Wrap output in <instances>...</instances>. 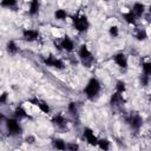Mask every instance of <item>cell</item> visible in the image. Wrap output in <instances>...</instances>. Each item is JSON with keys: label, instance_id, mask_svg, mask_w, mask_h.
<instances>
[{"label": "cell", "instance_id": "cell-17", "mask_svg": "<svg viewBox=\"0 0 151 151\" xmlns=\"http://www.w3.org/2000/svg\"><path fill=\"white\" fill-rule=\"evenodd\" d=\"M13 116L15 117V118H18L19 120H22V119H27V118H31V116L27 113V111L22 107V106H17L15 109H14V111H13Z\"/></svg>", "mask_w": 151, "mask_h": 151}, {"label": "cell", "instance_id": "cell-35", "mask_svg": "<svg viewBox=\"0 0 151 151\" xmlns=\"http://www.w3.org/2000/svg\"><path fill=\"white\" fill-rule=\"evenodd\" d=\"M104 1H109V0H104Z\"/></svg>", "mask_w": 151, "mask_h": 151}, {"label": "cell", "instance_id": "cell-10", "mask_svg": "<svg viewBox=\"0 0 151 151\" xmlns=\"http://www.w3.org/2000/svg\"><path fill=\"white\" fill-rule=\"evenodd\" d=\"M83 137L86 140V143L91 146H97L98 145V137L94 134V131L91 127H84L83 129Z\"/></svg>", "mask_w": 151, "mask_h": 151}, {"label": "cell", "instance_id": "cell-34", "mask_svg": "<svg viewBox=\"0 0 151 151\" xmlns=\"http://www.w3.org/2000/svg\"><path fill=\"white\" fill-rule=\"evenodd\" d=\"M150 138H151V131H150Z\"/></svg>", "mask_w": 151, "mask_h": 151}, {"label": "cell", "instance_id": "cell-22", "mask_svg": "<svg viewBox=\"0 0 151 151\" xmlns=\"http://www.w3.org/2000/svg\"><path fill=\"white\" fill-rule=\"evenodd\" d=\"M114 91L122 94H125L126 92V83L124 80H117L116 85H114Z\"/></svg>", "mask_w": 151, "mask_h": 151}, {"label": "cell", "instance_id": "cell-24", "mask_svg": "<svg viewBox=\"0 0 151 151\" xmlns=\"http://www.w3.org/2000/svg\"><path fill=\"white\" fill-rule=\"evenodd\" d=\"M67 112L72 116V117H77L78 116V106L76 101H70L67 104Z\"/></svg>", "mask_w": 151, "mask_h": 151}, {"label": "cell", "instance_id": "cell-30", "mask_svg": "<svg viewBox=\"0 0 151 151\" xmlns=\"http://www.w3.org/2000/svg\"><path fill=\"white\" fill-rule=\"evenodd\" d=\"M78 149H79V145H78L77 143H72V142L67 143V150H71V151H76V150H78Z\"/></svg>", "mask_w": 151, "mask_h": 151}, {"label": "cell", "instance_id": "cell-19", "mask_svg": "<svg viewBox=\"0 0 151 151\" xmlns=\"http://www.w3.org/2000/svg\"><path fill=\"white\" fill-rule=\"evenodd\" d=\"M53 17H54V19L58 20V21H64V20H66V19L68 18V13H67V11L64 9V8H58V9L54 11Z\"/></svg>", "mask_w": 151, "mask_h": 151}, {"label": "cell", "instance_id": "cell-20", "mask_svg": "<svg viewBox=\"0 0 151 151\" xmlns=\"http://www.w3.org/2000/svg\"><path fill=\"white\" fill-rule=\"evenodd\" d=\"M52 146L57 150H67V143L63 138H54L52 140Z\"/></svg>", "mask_w": 151, "mask_h": 151}, {"label": "cell", "instance_id": "cell-15", "mask_svg": "<svg viewBox=\"0 0 151 151\" xmlns=\"http://www.w3.org/2000/svg\"><path fill=\"white\" fill-rule=\"evenodd\" d=\"M122 18L124 19V21L127 24V25H131V26H136L137 24V17L133 14V12L131 9L126 11V12H123L122 13Z\"/></svg>", "mask_w": 151, "mask_h": 151}, {"label": "cell", "instance_id": "cell-28", "mask_svg": "<svg viewBox=\"0 0 151 151\" xmlns=\"http://www.w3.org/2000/svg\"><path fill=\"white\" fill-rule=\"evenodd\" d=\"M150 78H151V77H149V76H146V74H144V73H142V74H140V84H142L143 86H147L149 83H150Z\"/></svg>", "mask_w": 151, "mask_h": 151}, {"label": "cell", "instance_id": "cell-7", "mask_svg": "<svg viewBox=\"0 0 151 151\" xmlns=\"http://www.w3.org/2000/svg\"><path fill=\"white\" fill-rule=\"evenodd\" d=\"M126 123L130 126V129L134 132H138L140 130V127L143 126V117L139 113H130L129 117L126 118Z\"/></svg>", "mask_w": 151, "mask_h": 151}, {"label": "cell", "instance_id": "cell-8", "mask_svg": "<svg viewBox=\"0 0 151 151\" xmlns=\"http://www.w3.org/2000/svg\"><path fill=\"white\" fill-rule=\"evenodd\" d=\"M40 32L35 28H24L21 31V38L26 42H34L39 39Z\"/></svg>", "mask_w": 151, "mask_h": 151}, {"label": "cell", "instance_id": "cell-32", "mask_svg": "<svg viewBox=\"0 0 151 151\" xmlns=\"http://www.w3.org/2000/svg\"><path fill=\"white\" fill-rule=\"evenodd\" d=\"M147 12H149V13H150V14H151V4H150V5H149V8H147Z\"/></svg>", "mask_w": 151, "mask_h": 151}, {"label": "cell", "instance_id": "cell-6", "mask_svg": "<svg viewBox=\"0 0 151 151\" xmlns=\"http://www.w3.org/2000/svg\"><path fill=\"white\" fill-rule=\"evenodd\" d=\"M54 46H55V48H58L60 51H66L68 53H71L76 50V44H74L73 39L71 37H68L67 34H65L59 40V44H54Z\"/></svg>", "mask_w": 151, "mask_h": 151}, {"label": "cell", "instance_id": "cell-4", "mask_svg": "<svg viewBox=\"0 0 151 151\" xmlns=\"http://www.w3.org/2000/svg\"><path fill=\"white\" fill-rule=\"evenodd\" d=\"M77 54H78V59L81 63L83 66L85 67H91L93 61H94V57L91 52V50L88 48V46L86 44H81L78 50H77Z\"/></svg>", "mask_w": 151, "mask_h": 151}, {"label": "cell", "instance_id": "cell-16", "mask_svg": "<svg viewBox=\"0 0 151 151\" xmlns=\"http://www.w3.org/2000/svg\"><path fill=\"white\" fill-rule=\"evenodd\" d=\"M123 103H125V99H124V94L122 93H118V92H113L111 98H110V104L112 106H119L122 105Z\"/></svg>", "mask_w": 151, "mask_h": 151}, {"label": "cell", "instance_id": "cell-26", "mask_svg": "<svg viewBox=\"0 0 151 151\" xmlns=\"http://www.w3.org/2000/svg\"><path fill=\"white\" fill-rule=\"evenodd\" d=\"M134 38H136L138 41H145V40L147 39V33H146L145 29L138 28V29L136 31V33H134Z\"/></svg>", "mask_w": 151, "mask_h": 151}, {"label": "cell", "instance_id": "cell-9", "mask_svg": "<svg viewBox=\"0 0 151 151\" xmlns=\"http://www.w3.org/2000/svg\"><path fill=\"white\" fill-rule=\"evenodd\" d=\"M113 63L122 70H127L129 67V57L124 52H117L112 55Z\"/></svg>", "mask_w": 151, "mask_h": 151}, {"label": "cell", "instance_id": "cell-5", "mask_svg": "<svg viewBox=\"0 0 151 151\" xmlns=\"http://www.w3.org/2000/svg\"><path fill=\"white\" fill-rule=\"evenodd\" d=\"M42 63H44L46 66L52 67V68H55V70H58V71L65 70V67H66V64L64 63V60L60 59V58H58V57H55V55H53V54H50V55L45 57V58L42 59Z\"/></svg>", "mask_w": 151, "mask_h": 151}, {"label": "cell", "instance_id": "cell-14", "mask_svg": "<svg viewBox=\"0 0 151 151\" xmlns=\"http://www.w3.org/2000/svg\"><path fill=\"white\" fill-rule=\"evenodd\" d=\"M40 11V1L39 0H28V15L35 17Z\"/></svg>", "mask_w": 151, "mask_h": 151}, {"label": "cell", "instance_id": "cell-23", "mask_svg": "<svg viewBox=\"0 0 151 151\" xmlns=\"http://www.w3.org/2000/svg\"><path fill=\"white\" fill-rule=\"evenodd\" d=\"M142 71L144 74L151 77V59H146L142 63Z\"/></svg>", "mask_w": 151, "mask_h": 151}, {"label": "cell", "instance_id": "cell-18", "mask_svg": "<svg viewBox=\"0 0 151 151\" xmlns=\"http://www.w3.org/2000/svg\"><path fill=\"white\" fill-rule=\"evenodd\" d=\"M6 51H7L8 54L14 55V54H17L19 52V46L14 40H8L6 42Z\"/></svg>", "mask_w": 151, "mask_h": 151}, {"label": "cell", "instance_id": "cell-2", "mask_svg": "<svg viewBox=\"0 0 151 151\" xmlns=\"http://www.w3.org/2000/svg\"><path fill=\"white\" fill-rule=\"evenodd\" d=\"M71 21H72V26L73 28L78 32V33H85L88 31L90 28V21L88 18L85 13L83 12H78L76 14H73L71 17Z\"/></svg>", "mask_w": 151, "mask_h": 151}, {"label": "cell", "instance_id": "cell-12", "mask_svg": "<svg viewBox=\"0 0 151 151\" xmlns=\"http://www.w3.org/2000/svg\"><path fill=\"white\" fill-rule=\"evenodd\" d=\"M51 123H52L55 127H58V129H60V130H64V129H66V126H67V119H66V117H65L64 113H55V114L51 118Z\"/></svg>", "mask_w": 151, "mask_h": 151}, {"label": "cell", "instance_id": "cell-33", "mask_svg": "<svg viewBox=\"0 0 151 151\" xmlns=\"http://www.w3.org/2000/svg\"><path fill=\"white\" fill-rule=\"evenodd\" d=\"M149 101L151 103V93H150V96H149Z\"/></svg>", "mask_w": 151, "mask_h": 151}, {"label": "cell", "instance_id": "cell-11", "mask_svg": "<svg viewBox=\"0 0 151 151\" xmlns=\"http://www.w3.org/2000/svg\"><path fill=\"white\" fill-rule=\"evenodd\" d=\"M28 101H29L32 105L37 106L42 113H45V114H50V113H51V107H50V104H48L47 101H45V100H42V99H39V98H37V97L28 99Z\"/></svg>", "mask_w": 151, "mask_h": 151}, {"label": "cell", "instance_id": "cell-3", "mask_svg": "<svg viewBox=\"0 0 151 151\" xmlns=\"http://www.w3.org/2000/svg\"><path fill=\"white\" fill-rule=\"evenodd\" d=\"M2 120H4V125L6 127V131L8 132L9 136L14 137V136H19L24 132V129H22V125H21L20 120L18 118H15L14 116L13 117H7V118L2 117Z\"/></svg>", "mask_w": 151, "mask_h": 151}, {"label": "cell", "instance_id": "cell-29", "mask_svg": "<svg viewBox=\"0 0 151 151\" xmlns=\"http://www.w3.org/2000/svg\"><path fill=\"white\" fill-rule=\"evenodd\" d=\"M7 99H8V92L4 91V92L1 93V96H0V104H1V105H5V104L7 103Z\"/></svg>", "mask_w": 151, "mask_h": 151}, {"label": "cell", "instance_id": "cell-27", "mask_svg": "<svg viewBox=\"0 0 151 151\" xmlns=\"http://www.w3.org/2000/svg\"><path fill=\"white\" fill-rule=\"evenodd\" d=\"M109 35L111 38H117L119 35V27L117 25H112L109 27Z\"/></svg>", "mask_w": 151, "mask_h": 151}, {"label": "cell", "instance_id": "cell-13", "mask_svg": "<svg viewBox=\"0 0 151 151\" xmlns=\"http://www.w3.org/2000/svg\"><path fill=\"white\" fill-rule=\"evenodd\" d=\"M131 11L133 12V14H134L137 18H140V17H143V15L145 14V12H146V7H145V5H144L143 2H140V1H136V2L132 5Z\"/></svg>", "mask_w": 151, "mask_h": 151}, {"label": "cell", "instance_id": "cell-25", "mask_svg": "<svg viewBox=\"0 0 151 151\" xmlns=\"http://www.w3.org/2000/svg\"><path fill=\"white\" fill-rule=\"evenodd\" d=\"M1 7L4 8H9V9H13L18 6V0H1L0 2Z\"/></svg>", "mask_w": 151, "mask_h": 151}, {"label": "cell", "instance_id": "cell-1", "mask_svg": "<svg viewBox=\"0 0 151 151\" xmlns=\"http://www.w3.org/2000/svg\"><path fill=\"white\" fill-rule=\"evenodd\" d=\"M101 91V83L99 81V79L97 77H92L87 80L83 92L84 96L88 99V100H94L98 98L99 93Z\"/></svg>", "mask_w": 151, "mask_h": 151}, {"label": "cell", "instance_id": "cell-21", "mask_svg": "<svg viewBox=\"0 0 151 151\" xmlns=\"http://www.w3.org/2000/svg\"><path fill=\"white\" fill-rule=\"evenodd\" d=\"M97 147H99L100 150H104V151L110 150V147H111V142H110L107 138H99V139H98V145H97Z\"/></svg>", "mask_w": 151, "mask_h": 151}, {"label": "cell", "instance_id": "cell-31", "mask_svg": "<svg viewBox=\"0 0 151 151\" xmlns=\"http://www.w3.org/2000/svg\"><path fill=\"white\" fill-rule=\"evenodd\" d=\"M35 142V138L33 137V136H28L27 138H26V143H29V144H33Z\"/></svg>", "mask_w": 151, "mask_h": 151}]
</instances>
